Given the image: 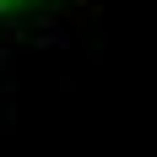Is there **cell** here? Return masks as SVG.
<instances>
[{
	"instance_id": "1",
	"label": "cell",
	"mask_w": 157,
	"mask_h": 157,
	"mask_svg": "<svg viewBox=\"0 0 157 157\" xmlns=\"http://www.w3.org/2000/svg\"><path fill=\"white\" fill-rule=\"evenodd\" d=\"M27 6H38V0H0V16H11V11H27Z\"/></svg>"
}]
</instances>
